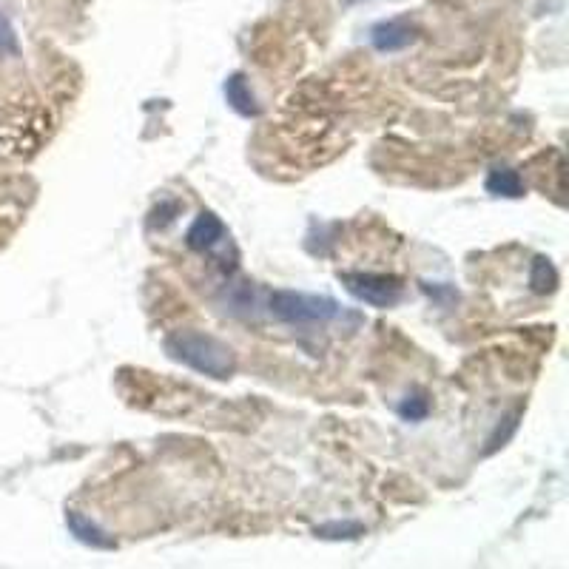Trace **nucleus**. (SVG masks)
Wrapping results in <instances>:
<instances>
[{"label":"nucleus","mask_w":569,"mask_h":569,"mask_svg":"<svg viewBox=\"0 0 569 569\" xmlns=\"http://www.w3.org/2000/svg\"><path fill=\"white\" fill-rule=\"evenodd\" d=\"M166 353L185 368L211 379H231L237 373V353L222 339L202 331H177L166 339Z\"/></svg>","instance_id":"f257e3e1"},{"label":"nucleus","mask_w":569,"mask_h":569,"mask_svg":"<svg viewBox=\"0 0 569 569\" xmlns=\"http://www.w3.org/2000/svg\"><path fill=\"white\" fill-rule=\"evenodd\" d=\"M268 311L288 325H325L342 316L339 302H333L331 296L302 294V291H274L268 296Z\"/></svg>","instance_id":"f03ea898"},{"label":"nucleus","mask_w":569,"mask_h":569,"mask_svg":"<svg viewBox=\"0 0 569 569\" xmlns=\"http://www.w3.org/2000/svg\"><path fill=\"white\" fill-rule=\"evenodd\" d=\"M342 285L348 288V294L359 302H365L370 308H393L399 305L404 296V285L399 276L393 274H365V271H348L339 276Z\"/></svg>","instance_id":"7ed1b4c3"},{"label":"nucleus","mask_w":569,"mask_h":569,"mask_svg":"<svg viewBox=\"0 0 569 569\" xmlns=\"http://www.w3.org/2000/svg\"><path fill=\"white\" fill-rule=\"evenodd\" d=\"M419 40V29L410 23V20H382V23H376L373 29H370V43H373V49L376 52H402L407 46H413Z\"/></svg>","instance_id":"20e7f679"},{"label":"nucleus","mask_w":569,"mask_h":569,"mask_svg":"<svg viewBox=\"0 0 569 569\" xmlns=\"http://www.w3.org/2000/svg\"><path fill=\"white\" fill-rule=\"evenodd\" d=\"M228 239V231H225V225L217 214H211V211H202L197 220L191 222V228H188V234H185V245L191 248V251H197V254H208V251H214L217 245H222Z\"/></svg>","instance_id":"39448f33"},{"label":"nucleus","mask_w":569,"mask_h":569,"mask_svg":"<svg viewBox=\"0 0 569 569\" xmlns=\"http://www.w3.org/2000/svg\"><path fill=\"white\" fill-rule=\"evenodd\" d=\"M66 527H69V533H72L80 544H86V547H92V550H114V547H117V541H114L109 533H103L92 518L80 515L77 510H66Z\"/></svg>","instance_id":"423d86ee"},{"label":"nucleus","mask_w":569,"mask_h":569,"mask_svg":"<svg viewBox=\"0 0 569 569\" xmlns=\"http://www.w3.org/2000/svg\"><path fill=\"white\" fill-rule=\"evenodd\" d=\"M222 92H225L228 106L237 111L239 117H259V114H262V106L257 103V94L251 92V86H248L245 74H239V72L231 74V77L225 80Z\"/></svg>","instance_id":"0eeeda50"},{"label":"nucleus","mask_w":569,"mask_h":569,"mask_svg":"<svg viewBox=\"0 0 569 569\" xmlns=\"http://www.w3.org/2000/svg\"><path fill=\"white\" fill-rule=\"evenodd\" d=\"M484 188H487V194L504 197V200H518V197L527 194V185L521 180V174H518L515 168L507 166L493 168V171L487 174V180H484Z\"/></svg>","instance_id":"6e6552de"},{"label":"nucleus","mask_w":569,"mask_h":569,"mask_svg":"<svg viewBox=\"0 0 569 569\" xmlns=\"http://www.w3.org/2000/svg\"><path fill=\"white\" fill-rule=\"evenodd\" d=\"M313 535L322 541H353V538L365 535V524H359V521H328V524L313 527Z\"/></svg>","instance_id":"1a4fd4ad"},{"label":"nucleus","mask_w":569,"mask_h":569,"mask_svg":"<svg viewBox=\"0 0 569 569\" xmlns=\"http://www.w3.org/2000/svg\"><path fill=\"white\" fill-rule=\"evenodd\" d=\"M558 285V271L547 257H535L530 265V288L535 294H552Z\"/></svg>","instance_id":"9d476101"},{"label":"nucleus","mask_w":569,"mask_h":569,"mask_svg":"<svg viewBox=\"0 0 569 569\" xmlns=\"http://www.w3.org/2000/svg\"><path fill=\"white\" fill-rule=\"evenodd\" d=\"M396 413L402 416V422H424L430 416V399L424 393H407Z\"/></svg>","instance_id":"9b49d317"},{"label":"nucleus","mask_w":569,"mask_h":569,"mask_svg":"<svg viewBox=\"0 0 569 569\" xmlns=\"http://www.w3.org/2000/svg\"><path fill=\"white\" fill-rule=\"evenodd\" d=\"M20 52L18 35L12 29V23L6 20V15L0 12V57H15Z\"/></svg>","instance_id":"f8f14e48"},{"label":"nucleus","mask_w":569,"mask_h":569,"mask_svg":"<svg viewBox=\"0 0 569 569\" xmlns=\"http://www.w3.org/2000/svg\"><path fill=\"white\" fill-rule=\"evenodd\" d=\"M348 3H359V0H348Z\"/></svg>","instance_id":"ddd939ff"}]
</instances>
